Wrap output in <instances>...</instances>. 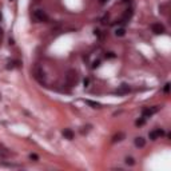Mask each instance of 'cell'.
I'll use <instances>...</instances> for the list:
<instances>
[{
  "label": "cell",
  "instance_id": "cell-1",
  "mask_svg": "<svg viewBox=\"0 0 171 171\" xmlns=\"http://www.w3.org/2000/svg\"><path fill=\"white\" fill-rule=\"evenodd\" d=\"M79 82V75L75 70H68L67 74H66V84L68 87H74L78 84Z\"/></svg>",
  "mask_w": 171,
  "mask_h": 171
},
{
  "label": "cell",
  "instance_id": "cell-2",
  "mask_svg": "<svg viewBox=\"0 0 171 171\" xmlns=\"http://www.w3.org/2000/svg\"><path fill=\"white\" fill-rule=\"evenodd\" d=\"M32 17H33V20L38 21V23H43V21L48 20V15H47L45 11H43V9H36L32 14Z\"/></svg>",
  "mask_w": 171,
  "mask_h": 171
},
{
  "label": "cell",
  "instance_id": "cell-3",
  "mask_svg": "<svg viewBox=\"0 0 171 171\" xmlns=\"http://www.w3.org/2000/svg\"><path fill=\"white\" fill-rule=\"evenodd\" d=\"M158 111H159V106H154V107L143 108V111H142V116H143V118H150L151 115L156 114Z\"/></svg>",
  "mask_w": 171,
  "mask_h": 171
},
{
  "label": "cell",
  "instance_id": "cell-4",
  "mask_svg": "<svg viewBox=\"0 0 171 171\" xmlns=\"http://www.w3.org/2000/svg\"><path fill=\"white\" fill-rule=\"evenodd\" d=\"M163 135H164V131H163L162 128H155V130H152V131L149 134V138L151 140H156L158 138L163 136Z\"/></svg>",
  "mask_w": 171,
  "mask_h": 171
},
{
  "label": "cell",
  "instance_id": "cell-5",
  "mask_svg": "<svg viewBox=\"0 0 171 171\" xmlns=\"http://www.w3.org/2000/svg\"><path fill=\"white\" fill-rule=\"evenodd\" d=\"M151 29H152V32L156 33V35L164 32V27H163V24H161V23H154V24L151 26Z\"/></svg>",
  "mask_w": 171,
  "mask_h": 171
},
{
  "label": "cell",
  "instance_id": "cell-6",
  "mask_svg": "<svg viewBox=\"0 0 171 171\" xmlns=\"http://www.w3.org/2000/svg\"><path fill=\"white\" fill-rule=\"evenodd\" d=\"M35 78H36V79L40 82V83H43V82H44V72H43L39 67L35 68Z\"/></svg>",
  "mask_w": 171,
  "mask_h": 171
},
{
  "label": "cell",
  "instance_id": "cell-7",
  "mask_svg": "<svg viewBox=\"0 0 171 171\" xmlns=\"http://www.w3.org/2000/svg\"><path fill=\"white\" fill-rule=\"evenodd\" d=\"M63 135H64V138L68 139V140H72L74 136H75V134H74V131L71 128H64L63 130Z\"/></svg>",
  "mask_w": 171,
  "mask_h": 171
},
{
  "label": "cell",
  "instance_id": "cell-8",
  "mask_svg": "<svg viewBox=\"0 0 171 171\" xmlns=\"http://www.w3.org/2000/svg\"><path fill=\"white\" fill-rule=\"evenodd\" d=\"M134 143H135V146H136V147L142 149V147H144V146H146V139H144V138H142V136H138V138H135Z\"/></svg>",
  "mask_w": 171,
  "mask_h": 171
},
{
  "label": "cell",
  "instance_id": "cell-9",
  "mask_svg": "<svg viewBox=\"0 0 171 171\" xmlns=\"http://www.w3.org/2000/svg\"><path fill=\"white\" fill-rule=\"evenodd\" d=\"M128 91H130V87H128L127 84H122L120 88H119V90H118L116 92H118V94H127Z\"/></svg>",
  "mask_w": 171,
  "mask_h": 171
},
{
  "label": "cell",
  "instance_id": "cell-10",
  "mask_svg": "<svg viewBox=\"0 0 171 171\" xmlns=\"http://www.w3.org/2000/svg\"><path fill=\"white\" fill-rule=\"evenodd\" d=\"M86 103L88 104V106H91V107L92 108H100V107H102V104H100V103H96V102H92V100H86Z\"/></svg>",
  "mask_w": 171,
  "mask_h": 171
},
{
  "label": "cell",
  "instance_id": "cell-11",
  "mask_svg": "<svg viewBox=\"0 0 171 171\" xmlns=\"http://www.w3.org/2000/svg\"><path fill=\"white\" fill-rule=\"evenodd\" d=\"M123 139H124V134H123V132H119L118 135H115V136L112 138V142L116 143V142H120V140H123Z\"/></svg>",
  "mask_w": 171,
  "mask_h": 171
},
{
  "label": "cell",
  "instance_id": "cell-12",
  "mask_svg": "<svg viewBox=\"0 0 171 171\" xmlns=\"http://www.w3.org/2000/svg\"><path fill=\"white\" fill-rule=\"evenodd\" d=\"M115 35H116V36H124V35H126V29L123 28V27L116 28L115 29Z\"/></svg>",
  "mask_w": 171,
  "mask_h": 171
},
{
  "label": "cell",
  "instance_id": "cell-13",
  "mask_svg": "<svg viewBox=\"0 0 171 171\" xmlns=\"http://www.w3.org/2000/svg\"><path fill=\"white\" fill-rule=\"evenodd\" d=\"M131 16H132V9H127L126 14H124V16H123V21H122V23H126V20L130 19Z\"/></svg>",
  "mask_w": 171,
  "mask_h": 171
},
{
  "label": "cell",
  "instance_id": "cell-14",
  "mask_svg": "<svg viewBox=\"0 0 171 171\" xmlns=\"http://www.w3.org/2000/svg\"><path fill=\"white\" fill-rule=\"evenodd\" d=\"M144 122H146V118H140V119H138L136 122H135V124H136V126H143L144 124Z\"/></svg>",
  "mask_w": 171,
  "mask_h": 171
},
{
  "label": "cell",
  "instance_id": "cell-15",
  "mask_svg": "<svg viewBox=\"0 0 171 171\" xmlns=\"http://www.w3.org/2000/svg\"><path fill=\"white\" fill-rule=\"evenodd\" d=\"M126 163H127V164H130V166H132V164H135L134 158H131V156H127V158H126Z\"/></svg>",
  "mask_w": 171,
  "mask_h": 171
},
{
  "label": "cell",
  "instance_id": "cell-16",
  "mask_svg": "<svg viewBox=\"0 0 171 171\" xmlns=\"http://www.w3.org/2000/svg\"><path fill=\"white\" fill-rule=\"evenodd\" d=\"M0 164L5 167H17V164H14V163H0Z\"/></svg>",
  "mask_w": 171,
  "mask_h": 171
},
{
  "label": "cell",
  "instance_id": "cell-17",
  "mask_svg": "<svg viewBox=\"0 0 171 171\" xmlns=\"http://www.w3.org/2000/svg\"><path fill=\"white\" fill-rule=\"evenodd\" d=\"M163 92H164V94H168V92H170V83H167L166 86H164V88H163Z\"/></svg>",
  "mask_w": 171,
  "mask_h": 171
},
{
  "label": "cell",
  "instance_id": "cell-18",
  "mask_svg": "<svg viewBox=\"0 0 171 171\" xmlns=\"http://www.w3.org/2000/svg\"><path fill=\"white\" fill-rule=\"evenodd\" d=\"M29 159H33V161H38V159H39V156H38L36 154H31V155H29Z\"/></svg>",
  "mask_w": 171,
  "mask_h": 171
},
{
  "label": "cell",
  "instance_id": "cell-19",
  "mask_svg": "<svg viewBox=\"0 0 171 171\" xmlns=\"http://www.w3.org/2000/svg\"><path fill=\"white\" fill-rule=\"evenodd\" d=\"M83 83H84V87H88V86H90V79L86 78V79L83 80Z\"/></svg>",
  "mask_w": 171,
  "mask_h": 171
},
{
  "label": "cell",
  "instance_id": "cell-20",
  "mask_svg": "<svg viewBox=\"0 0 171 171\" xmlns=\"http://www.w3.org/2000/svg\"><path fill=\"white\" fill-rule=\"evenodd\" d=\"M99 64H100V62H99V60H96L95 63H94V66H92V68H96V67L99 66Z\"/></svg>",
  "mask_w": 171,
  "mask_h": 171
},
{
  "label": "cell",
  "instance_id": "cell-21",
  "mask_svg": "<svg viewBox=\"0 0 171 171\" xmlns=\"http://www.w3.org/2000/svg\"><path fill=\"white\" fill-rule=\"evenodd\" d=\"M95 35L98 38H100V31H99V29H95Z\"/></svg>",
  "mask_w": 171,
  "mask_h": 171
},
{
  "label": "cell",
  "instance_id": "cell-22",
  "mask_svg": "<svg viewBox=\"0 0 171 171\" xmlns=\"http://www.w3.org/2000/svg\"><path fill=\"white\" fill-rule=\"evenodd\" d=\"M106 56H108V58H114L115 55L112 54V52H108V55H106Z\"/></svg>",
  "mask_w": 171,
  "mask_h": 171
},
{
  "label": "cell",
  "instance_id": "cell-23",
  "mask_svg": "<svg viewBox=\"0 0 171 171\" xmlns=\"http://www.w3.org/2000/svg\"><path fill=\"white\" fill-rule=\"evenodd\" d=\"M107 2H108V0H99L100 4H104V3H107Z\"/></svg>",
  "mask_w": 171,
  "mask_h": 171
},
{
  "label": "cell",
  "instance_id": "cell-24",
  "mask_svg": "<svg viewBox=\"0 0 171 171\" xmlns=\"http://www.w3.org/2000/svg\"><path fill=\"white\" fill-rule=\"evenodd\" d=\"M0 20H2V14H0Z\"/></svg>",
  "mask_w": 171,
  "mask_h": 171
}]
</instances>
